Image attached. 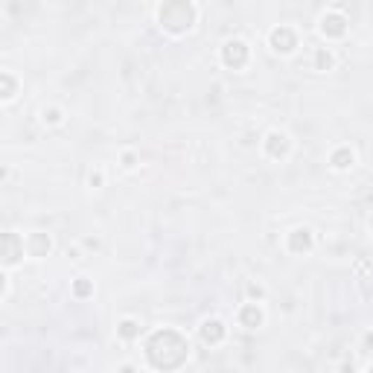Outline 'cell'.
<instances>
[{
    "mask_svg": "<svg viewBox=\"0 0 373 373\" xmlns=\"http://www.w3.org/2000/svg\"><path fill=\"white\" fill-rule=\"evenodd\" d=\"M195 20H199V9H195L192 0H164L158 6V24L169 35L190 32L195 27Z\"/></svg>",
    "mask_w": 373,
    "mask_h": 373,
    "instance_id": "obj_1",
    "label": "cell"
},
{
    "mask_svg": "<svg viewBox=\"0 0 373 373\" xmlns=\"http://www.w3.org/2000/svg\"><path fill=\"white\" fill-rule=\"evenodd\" d=\"M24 254H27L24 236H18L12 231L0 233V266H4V269H15V266L24 262Z\"/></svg>",
    "mask_w": 373,
    "mask_h": 373,
    "instance_id": "obj_2",
    "label": "cell"
},
{
    "mask_svg": "<svg viewBox=\"0 0 373 373\" xmlns=\"http://www.w3.org/2000/svg\"><path fill=\"white\" fill-rule=\"evenodd\" d=\"M248 59H251V47H248L243 38H228L222 44V61L228 64V68H233V71L245 68Z\"/></svg>",
    "mask_w": 373,
    "mask_h": 373,
    "instance_id": "obj_3",
    "label": "cell"
},
{
    "mask_svg": "<svg viewBox=\"0 0 373 373\" xmlns=\"http://www.w3.org/2000/svg\"><path fill=\"white\" fill-rule=\"evenodd\" d=\"M298 32L292 30V27H274L271 32H269V47L274 50V53H280V56H292L295 50H298Z\"/></svg>",
    "mask_w": 373,
    "mask_h": 373,
    "instance_id": "obj_4",
    "label": "cell"
},
{
    "mask_svg": "<svg viewBox=\"0 0 373 373\" xmlns=\"http://www.w3.org/2000/svg\"><path fill=\"white\" fill-rule=\"evenodd\" d=\"M262 152L271 158V161H283V158H289V152H292V137L286 135V131H269L266 140H262Z\"/></svg>",
    "mask_w": 373,
    "mask_h": 373,
    "instance_id": "obj_5",
    "label": "cell"
},
{
    "mask_svg": "<svg viewBox=\"0 0 373 373\" xmlns=\"http://www.w3.org/2000/svg\"><path fill=\"white\" fill-rule=\"evenodd\" d=\"M286 248H289V254H295V257L310 254V251L315 248V236H312V231H310V228H295V231L286 236Z\"/></svg>",
    "mask_w": 373,
    "mask_h": 373,
    "instance_id": "obj_6",
    "label": "cell"
},
{
    "mask_svg": "<svg viewBox=\"0 0 373 373\" xmlns=\"http://www.w3.org/2000/svg\"><path fill=\"white\" fill-rule=\"evenodd\" d=\"M199 336H202V341H204V344L216 347V344H222V341H225L228 326H225V321H222V318H204V321H202V326H199Z\"/></svg>",
    "mask_w": 373,
    "mask_h": 373,
    "instance_id": "obj_7",
    "label": "cell"
},
{
    "mask_svg": "<svg viewBox=\"0 0 373 373\" xmlns=\"http://www.w3.org/2000/svg\"><path fill=\"white\" fill-rule=\"evenodd\" d=\"M318 30L324 38H344L347 35V18L338 12H326V15H321Z\"/></svg>",
    "mask_w": 373,
    "mask_h": 373,
    "instance_id": "obj_8",
    "label": "cell"
},
{
    "mask_svg": "<svg viewBox=\"0 0 373 373\" xmlns=\"http://www.w3.org/2000/svg\"><path fill=\"white\" fill-rule=\"evenodd\" d=\"M236 321H239V326H245V330H257V326H262V321H266V310L251 300L245 306H239Z\"/></svg>",
    "mask_w": 373,
    "mask_h": 373,
    "instance_id": "obj_9",
    "label": "cell"
},
{
    "mask_svg": "<svg viewBox=\"0 0 373 373\" xmlns=\"http://www.w3.org/2000/svg\"><path fill=\"white\" fill-rule=\"evenodd\" d=\"M24 248H27V257H47L53 251V239L41 231H32L27 239H24Z\"/></svg>",
    "mask_w": 373,
    "mask_h": 373,
    "instance_id": "obj_10",
    "label": "cell"
},
{
    "mask_svg": "<svg viewBox=\"0 0 373 373\" xmlns=\"http://www.w3.org/2000/svg\"><path fill=\"white\" fill-rule=\"evenodd\" d=\"M330 164H333V169L344 172V169H350V166L356 164V152L350 149V146H338V149H333V155H330Z\"/></svg>",
    "mask_w": 373,
    "mask_h": 373,
    "instance_id": "obj_11",
    "label": "cell"
},
{
    "mask_svg": "<svg viewBox=\"0 0 373 373\" xmlns=\"http://www.w3.org/2000/svg\"><path fill=\"white\" fill-rule=\"evenodd\" d=\"M18 76L9 71H0V102H12L18 97Z\"/></svg>",
    "mask_w": 373,
    "mask_h": 373,
    "instance_id": "obj_12",
    "label": "cell"
},
{
    "mask_svg": "<svg viewBox=\"0 0 373 373\" xmlns=\"http://www.w3.org/2000/svg\"><path fill=\"white\" fill-rule=\"evenodd\" d=\"M140 333H143V326H140L137 318H123V321L117 324V336H120L123 341H137Z\"/></svg>",
    "mask_w": 373,
    "mask_h": 373,
    "instance_id": "obj_13",
    "label": "cell"
},
{
    "mask_svg": "<svg viewBox=\"0 0 373 373\" xmlns=\"http://www.w3.org/2000/svg\"><path fill=\"white\" fill-rule=\"evenodd\" d=\"M315 71H321V73H326V71H333V64H336V56H333V50H326V47H318L315 50Z\"/></svg>",
    "mask_w": 373,
    "mask_h": 373,
    "instance_id": "obj_14",
    "label": "cell"
},
{
    "mask_svg": "<svg viewBox=\"0 0 373 373\" xmlns=\"http://www.w3.org/2000/svg\"><path fill=\"white\" fill-rule=\"evenodd\" d=\"M73 295L76 298H91L94 295V283L87 280V277H76L73 280Z\"/></svg>",
    "mask_w": 373,
    "mask_h": 373,
    "instance_id": "obj_15",
    "label": "cell"
},
{
    "mask_svg": "<svg viewBox=\"0 0 373 373\" xmlns=\"http://www.w3.org/2000/svg\"><path fill=\"white\" fill-rule=\"evenodd\" d=\"M41 120L50 123V126H59V123H61V111H59V108H44V111H41Z\"/></svg>",
    "mask_w": 373,
    "mask_h": 373,
    "instance_id": "obj_16",
    "label": "cell"
},
{
    "mask_svg": "<svg viewBox=\"0 0 373 373\" xmlns=\"http://www.w3.org/2000/svg\"><path fill=\"white\" fill-rule=\"evenodd\" d=\"M137 166V155H135V152H126V155H123V169H135Z\"/></svg>",
    "mask_w": 373,
    "mask_h": 373,
    "instance_id": "obj_17",
    "label": "cell"
},
{
    "mask_svg": "<svg viewBox=\"0 0 373 373\" xmlns=\"http://www.w3.org/2000/svg\"><path fill=\"white\" fill-rule=\"evenodd\" d=\"M94 184H102V172H97V175H91V187Z\"/></svg>",
    "mask_w": 373,
    "mask_h": 373,
    "instance_id": "obj_18",
    "label": "cell"
}]
</instances>
